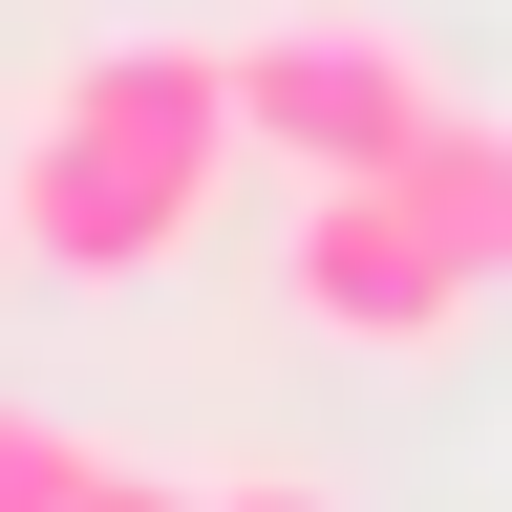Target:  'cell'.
Instances as JSON below:
<instances>
[{"mask_svg": "<svg viewBox=\"0 0 512 512\" xmlns=\"http://www.w3.org/2000/svg\"><path fill=\"white\" fill-rule=\"evenodd\" d=\"M235 86H214V43H64L22 107H0V256H43V278H171L192 235L235 214Z\"/></svg>", "mask_w": 512, "mask_h": 512, "instance_id": "cell-1", "label": "cell"}, {"mask_svg": "<svg viewBox=\"0 0 512 512\" xmlns=\"http://www.w3.org/2000/svg\"><path fill=\"white\" fill-rule=\"evenodd\" d=\"M214 86H235V150H256V171L342 192V171H384V150L427 128V43L363 22V0H278V22L214 43Z\"/></svg>", "mask_w": 512, "mask_h": 512, "instance_id": "cell-2", "label": "cell"}, {"mask_svg": "<svg viewBox=\"0 0 512 512\" xmlns=\"http://www.w3.org/2000/svg\"><path fill=\"white\" fill-rule=\"evenodd\" d=\"M278 299H299L342 363H448V342L491 320V278H470L384 171H342V192H299V214H278Z\"/></svg>", "mask_w": 512, "mask_h": 512, "instance_id": "cell-3", "label": "cell"}, {"mask_svg": "<svg viewBox=\"0 0 512 512\" xmlns=\"http://www.w3.org/2000/svg\"><path fill=\"white\" fill-rule=\"evenodd\" d=\"M384 192H406V214L470 256V278L512 299V107H470V86H427V128L406 150H384Z\"/></svg>", "mask_w": 512, "mask_h": 512, "instance_id": "cell-4", "label": "cell"}, {"mask_svg": "<svg viewBox=\"0 0 512 512\" xmlns=\"http://www.w3.org/2000/svg\"><path fill=\"white\" fill-rule=\"evenodd\" d=\"M107 491V448L64 427V406H22V384H0V512H86Z\"/></svg>", "mask_w": 512, "mask_h": 512, "instance_id": "cell-5", "label": "cell"}, {"mask_svg": "<svg viewBox=\"0 0 512 512\" xmlns=\"http://www.w3.org/2000/svg\"><path fill=\"white\" fill-rule=\"evenodd\" d=\"M192 512H342L320 470H192Z\"/></svg>", "mask_w": 512, "mask_h": 512, "instance_id": "cell-6", "label": "cell"}, {"mask_svg": "<svg viewBox=\"0 0 512 512\" xmlns=\"http://www.w3.org/2000/svg\"><path fill=\"white\" fill-rule=\"evenodd\" d=\"M86 512H192V470H128V448H107V491Z\"/></svg>", "mask_w": 512, "mask_h": 512, "instance_id": "cell-7", "label": "cell"}]
</instances>
